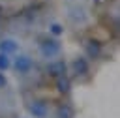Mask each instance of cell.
<instances>
[{"mask_svg": "<svg viewBox=\"0 0 120 118\" xmlns=\"http://www.w3.org/2000/svg\"><path fill=\"white\" fill-rule=\"evenodd\" d=\"M39 52L43 58H54L62 52V45L58 43V39H43L39 43Z\"/></svg>", "mask_w": 120, "mask_h": 118, "instance_id": "1", "label": "cell"}, {"mask_svg": "<svg viewBox=\"0 0 120 118\" xmlns=\"http://www.w3.org/2000/svg\"><path fill=\"white\" fill-rule=\"evenodd\" d=\"M11 66H13V69L17 71V73H21V75H24V73H28L30 69H32V58L28 56V54H19L13 62H11Z\"/></svg>", "mask_w": 120, "mask_h": 118, "instance_id": "2", "label": "cell"}, {"mask_svg": "<svg viewBox=\"0 0 120 118\" xmlns=\"http://www.w3.org/2000/svg\"><path fill=\"white\" fill-rule=\"evenodd\" d=\"M28 111H30V114H32L34 118H47V114H49V107H47V103L41 101V99L32 101V103L28 105Z\"/></svg>", "mask_w": 120, "mask_h": 118, "instance_id": "3", "label": "cell"}, {"mask_svg": "<svg viewBox=\"0 0 120 118\" xmlns=\"http://www.w3.org/2000/svg\"><path fill=\"white\" fill-rule=\"evenodd\" d=\"M17 51H19V41H17V39H13V37H4V39L0 41V52H2V54L11 56V54H15Z\"/></svg>", "mask_w": 120, "mask_h": 118, "instance_id": "4", "label": "cell"}, {"mask_svg": "<svg viewBox=\"0 0 120 118\" xmlns=\"http://www.w3.org/2000/svg\"><path fill=\"white\" fill-rule=\"evenodd\" d=\"M47 73L52 75V77H62V75H66V62H64V60H52V62H49Z\"/></svg>", "mask_w": 120, "mask_h": 118, "instance_id": "5", "label": "cell"}, {"mask_svg": "<svg viewBox=\"0 0 120 118\" xmlns=\"http://www.w3.org/2000/svg\"><path fill=\"white\" fill-rule=\"evenodd\" d=\"M73 71H75L77 75H86V73H88V62H86V58H75V62H73Z\"/></svg>", "mask_w": 120, "mask_h": 118, "instance_id": "6", "label": "cell"}, {"mask_svg": "<svg viewBox=\"0 0 120 118\" xmlns=\"http://www.w3.org/2000/svg\"><path fill=\"white\" fill-rule=\"evenodd\" d=\"M69 79L66 77V75H62V77H56V90L60 92V94H68L69 92Z\"/></svg>", "mask_w": 120, "mask_h": 118, "instance_id": "7", "label": "cell"}, {"mask_svg": "<svg viewBox=\"0 0 120 118\" xmlns=\"http://www.w3.org/2000/svg\"><path fill=\"white\" fill-rule=\"evenodd\" d=\"M99 52H101L99 43H96V41H88V43H86V54H88L90 58H98Z\"/></svg>", "mask_w": 120, "mask_h": 118, "instance_id": "8", "label": "cell"}, {"mask_svg": "<svg viewBox=\"0 0 120 118\" xmlns=\"http://www.w3.org/2000/svg\"><path fill=\"white\" fill-rule=\"evenodd\" d=\"M56 118H73V111H71L68 105H62V107H58V111H56Z\"/></svg>", "mask_w": 120, "mask_h": 118, "instance_id": "9", "label": "cell"}, {"mask_svg": "<svg viewBox=\"0 0 120 118\" xmlns=\"http://www.w3.org/2000/svg\"><path fill=\"white\" fill-rule=\"evenodd\" d=\"M9 67H11V58L8 54H2L0 52V71H6Z\"/></svg>", "mask_w": 120, "mask_h": 118, "instance_id": "10", "label": "cell"}, {"mask_svg": "<svg viewBox=\"0 0 120 118\" xmlns=\"http://www.w3.org/2000/svg\"><path fill=\"white\" fill-rule=\"evenodd\" d=\"M49 32H51L52 36H62V34H64V28H62L60 22H52V24L49 26Z\"/></svg>", "mask_w": 120, "mask_h": 118, "instance_id": "11", "label": "cell"}, {"mask_svg": "<svg viewBox=\"0 0 120 118\" xmlns=\"http://www.w3.org/2000/svg\"><path fill=\"white\" fill-rule=\"evenodd\" d=\"M6 84H8V79H6V75L0 71V90H2V88H6Z\"/></svg>", "mask_w": 120, "mask_h": 118, "instance_id": "12", "label": "cell"}]
</instances>
